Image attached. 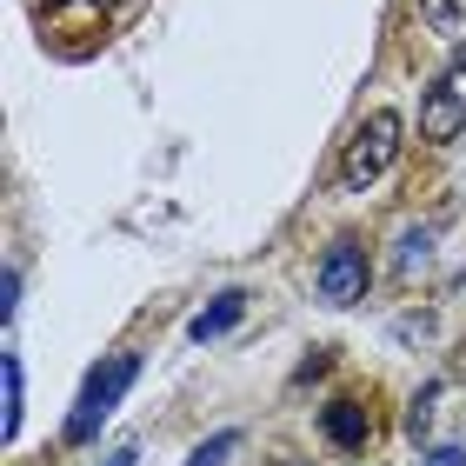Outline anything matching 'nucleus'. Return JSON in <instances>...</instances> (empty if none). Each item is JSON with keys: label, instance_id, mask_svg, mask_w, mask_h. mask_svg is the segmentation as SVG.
<instances>
[{"label": "nucleus", "instance_id": "obj_1", "mask_svg": "<svg viewBox=\"0 0 466 466\" xmlns=\"http://www.w3.org/2000/svg\"><path fill=\"white\" fill-rule=\"evenodd\" d=\"M400 134H407V127H400L393 107H380V114H367L353 127V140L340 154V187H347V194H367V187L400 160Z\"/></svg>", "mask_w": 466, "mask_h": 466}, {"label": "nucleus", "instance_id": "obj_2", "mask_svg": "<svg viewBox=\"0 0 466 466\" xmlns=\"http://www.w3.org/2000/svg\"><path fill=\"white\" fill-rule=\"evenodd\" d=\"M134 380H140V353H114L107 367L87 373V387H80L74 413H67V440H74V447H87V440L100 433V420H107L120 400H127V387H134Z\"/></svg>", "mask_w": 466, "mask_h": 466}, {"label": "nucleus", "instance_id": "obj_3", "mask_svg": "<svg viewBox=\"0 0 466 466\" xmlns=\"http://www.w3.org/2000/svg\"><path fill=\"white\" fill-rule=\"evenodd\" d=\"M460 127H466V40L453 47L447 74L427 87V100H420V134L427 140H453Z\"/></svg>", "mask_w": 466, "mask_h": 466}, {"label": "nucleus", "instance_id": "obj_4", "mask_svg": "<svg viewBox=\"0 0 466 466\" xmlns=\"http://www.w3.org/2000/svg\"><path fill=\"white\" fill-rule=\"evenodd\" d=\"M367 247L353 240V233H340L327 253H320V273H313V287H320V300L327 307H353L360 293H367Z\"/></svg>", "mask_w": 466, "mask_h": 466}, {"label": "nucleus", "instance_id": "obj_5", "mask_svg": "<svg viewBox=\"0 0 466 466\" xmlns=\"http://www.w3.org/2000/svg\"><path fill=\"white\" fill-rule=\"evenodd\" d=\"M320 433L340 453H360V447H367V433H373V420H367V407H360L353 393H340V400H327V407H320Z\"/></svg>", "mask_w": 466, "mask_h": 466}, {"label": "nucleus", "instance_id": "obj_6", "mask_svg": "<svg viewBox=\"0 0 466 466\" xmlns=\"http://www.w3.org/2000/svg\"><path fill=\"white\" fill-rule=\"evenodd\" d=\"M240 313H247V293H240V287L214 293V307H200L194 320H187V340H194V347L220 340V333H233V327H240Z\"/></svg>", "mask_w": 466, "mask_h": 466}, {"label": "nucleus", "instance_id": "obj_7", "mask_svg": "<svg viewBox=\"0 0 466 466\" xmlns=\"http://www.w3.org/2000/svg\"><path fill=\"white\" fill-rule=\"evenodd\" d=\"M0 380H7V413H0V433H20V413H27V380H20V353H0Z\"/></svg>", "mask_w": 466, "mask_h": 466}, {"label": "nucleus", "instance_id": "obj_8", "mask_svg": "<svg viewBox=\"0 0 466 466\" xmlns=\"http://www.w3.org/2000/svg\"><path fill=\"white\" fill-rule=\"evenodd\" d=\"M420 20H427L433 34H460V20H466V0H420Z\"/></svg>", "mask_w": 466, "mask_h": 466}, {"label": "nucleus", "instance_id": "obj_9", "mask_svg": "<svg viewBox=\"0 0 466 466\" xmlns=\"http://www.w3.org/2000/svg\"><path fill=\"white\" fill-rule=\"evenodd\" d=\"M433 260V227H413L407 240H400V273H413V267H427Z\"/></svg>", "mask_w": 466, "mask_h": 466}, {"label": "nucleus", "instance_id": "obj_10", "mask_svg": "<svg viewBox=\"0 0 466 466\" xmlns=\"http://www.w3.org/2000/svg\"><path fill=\"white\" fill-rule=\"evenodd\" d=\"M233 447H240V433L227 427V433H214V440H200V447H194V460H187V466H227V453H233Z\"/></svg>", "mask_w": 466, "mask_h": 466}, {"label": "nucleus", "instance_id": "obj_11", "mask_svg": "<svg viewBox=\"0 0 466 466\" xmlns=\"http://www.w3.org/2000/svg\"><path fill=\"white\" fill-rule=\"evenodd\" d=\"M0 293H7V300H0V313H7V320H14V313H20V273H14V267L0 273Z\"/></svg>", "mask_w": 466, "mask_h": 466}, {"label": "nucleus", "instance_id": "obj_12", "mask_svg": "<svg viewBox=\"0 0 466 466\" xmlns=\"http://www.w3.org/2000/svg\"><path fill=\"white\" fill-rule=\"evenodd\" d=\"M427 413H433V387H427V393H420V400H413V413H407V427L420 433V427H427Z\"/></svg>", "mask_w": 466, "mask_h": 466}, {"label": "nucleus", "instance_id": "obj_13", "mask_svg": "<svg viewBox=\"0 0 466 466\" xmlns=\"http://www.w3.org/2000/svg\"><path fill=\"white\" fill-rule=\"evenodd\" d=\"M134 460H140V447H114L107 453V466H134Z\"/></svg>", "mask_w": 466, "mask_h": 466}, {"label": "nucleus", "instance_id": "obj_14", "mask_svg": "<svg viewBox=\"0 0 466 466\" xmlns=\"http://www.w3.org/2000/svg\"><path fill=\"white\" fill-rule=\"evenodd\" d=\"M427 466H466V460H460V453H453V447H440V453H433V460H427Z\"/></svg>", "mask_w": 466, "mask_h": 466}, {"label": "nucleus", "instance_id": "obj_15", "mask_svg": "<svg viewBox=\"0 0 466 466\" xmlns=\"http://www.w3.org/2000/svg\"><path fill=\"white\" fill-rule=\"evenodd\" d=\"M453 373H460V380H466V347H460V360H453Z\"/></svg>", "mask_w": 466, "mask_h": 466}, {"label": "nucleus", "instance_id": "obj_16", "mask_svg": "<svg viewBox=\"0 0 466 466\" xmlns=\"http://www.w3.org/2000/svg\"><path fill=\"white\" fill-rule=\"evenodd\" d=\"M80 7H114V0H80Z\"/></svg>", "mask_w": 466, "mask_h": 466}]
</instances>
